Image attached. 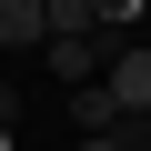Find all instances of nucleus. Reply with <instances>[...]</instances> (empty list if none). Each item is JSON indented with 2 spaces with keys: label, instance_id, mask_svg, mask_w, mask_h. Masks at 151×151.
<instances>
[{
  "label": "nucleus",
  "instance_id": "nucleus-1",
  "mask_svg": "<svg viewBox=\"0 0 151 151\" xmlns=\"http://www.w3.org/2000/svg\"><path fill=\"white\" fill-rule=\"evenodd\" d=\"M101 91L121 101V121H141V111H151V40H121V50L101 60Z\"/></svg>",
  "mask_w": 151,
  "mask_h": 151
},
{
  "label": "nucleus",
  "instance_id": "nucleus-2",
  "mask_svg": "<svg viewBox=\"0 0 151 151\" xmlns=\"http://www.w3.org/2000/svg\"><path fill=\"white\" fill-rule=\"evenodd\" d=\"M40 30L50 40H101V0H40Z\"/></svg>",
  "mask_w": 151,
  "mask_h": 151
},
{
  "label": "nucleus",
  "instance_id": "nucleus-3",
  "mask_svg": "<svg viewBox=\"0 0 151 151\" xmlns=\"http://www.w3.org/2000/svg\"><path fill=\"white\" fill-rule=\"evenodd\" d=\"M40 60L60 70L70 91H81V81H101V60H111V50H101V40H40Z\"/></svg>",
  "mask_w": 151,
  "mask_h": 151
},
{
  "label": "nucleus",
  "instance_id": "nucleus-4",
  "mask_svg": "<svg viewBox=\"0 0 151 151\" xmlns=\"http://www.w3.org/2000/svg\"><path fill=\"white\" fill-rule=\"evenodd\" d=\"M70 121H81V141H91V131H131V121H121V101H111L101 81H81V91H70Z\"/></svg>",
  "mask_w": 151,
  "mask_h": 151
},
{
  "label": "nucleus",
  "instance_id": "nucleus-5",
  "mask_svg": "<svg viewBox=\"0 0 151 151\" xmlns=\"http://www.w3.org/2000/svg\"><path fill=\"white\" fill-rule=\"evenodd\" d=\"M0 40H50L40 30V0H0Z\"/></svg>",
  "mask_w": 151,
  "mask_h": 151
},
{
  "label": "nucleus",
  "instance_id": "nucleus-6",
  "mask_svg": "<svg viewBox=\"0 0 151 151\" xmlns=\"http://www.w3.org/2000/svg\"><path fill=\"white\" fill-rule=\"evenodd\" d=\"M81 151H131V131H91V141H81Z\"/></svg>",
  "mask_w": 151,
  "mask_h": 151
},
{
  "label": "nucleus",
  "instance_id": "nucleus-7",
  "mask_svg": "<svg viewBox=\"0 0 151 151\" xmlns=\"http://www.w3.org/2000/svg\"><path fill=\"white\" fill-rule=\"evenodd\" d=\"M131 10H141V0H101V20H131Z\"/></svg>",
  "mask_w": 151,
  "mask_h": 151
},
{
  "label": "nucleus",
  "instance_id": "nucleus-8",
  "mask_svg": "<svg viewBox=\"0 0 151 151\" xmlns=\"http://www.w3.org/2000/svg\"><path fill=\"white\" fill-rule=\"evenodd\" d=\"M131 151H151V111H141V121H131Z\"/></svg>",
  "mask_w": 151,
  "mask_h": 151
},
{
  "label": "nucleus",
  "instance_id": "nucleus-9",
  "mask_svg": "<svg viewBox=\"0 0 151 151\" xmlns=\"http://www.w3.org/2000/svg\"><path fill=\"white\" fill-rule=\"evenodd\" d=\"M0 121H10V81H0Z\"/></svg>",
  "mask_w": 151,
  "mask_h": 151
}]
</instances>
